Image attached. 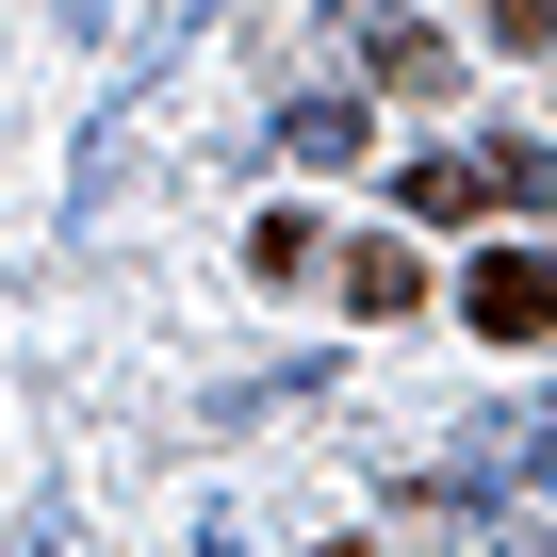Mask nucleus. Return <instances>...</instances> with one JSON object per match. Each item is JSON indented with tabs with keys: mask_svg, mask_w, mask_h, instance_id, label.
Masks as SVG:
<instances>
[{
	"mask_svg": "<svg viewBox=\"0 0 557 557\" xmlns=\"http://www.w3.org/2000/svg\"><path fill=\"white\" fill-rule=\"evenodd\" d=\"M394 197H410V213H459V230H492V213H524V197H541V148H459V164H394Z\"/></svg>",
	"mask_w": 557,
	"mask_h": 557,
	"instance_id": "obj_1",
	"label": "nucleus"
},
{
	"mask_svg": "<svg viewBox=\"0 0 557 557\" xmlns=\"http://www.w3.org/2000/svg\"><path fill=\"white\" fill-rule=\"evenodd\" d=\"M459 312H475L492 345H541V312H557V278H541V246H475V278H459Z\"/></svg>",
	"mask_w": 557,
	"mask_h": 557,
	"instance_id": "obj_2",
	"label": "nucleus"
},
{
	"mask_svg": "<svg viewBox=\"0 0 557 557\" xmlns=\"http://www.w3.org/2000/svg\"><path fill=\"white\" fill-rule=\"evenodd\" d=\"M443 66H459V50H443L426 17H361V83H410V99H426Z\"/></svg>",
	"mask_w": 557,
	"mask_h": 557,
	"instance_id": "obj_3",
	"label": "nucleus"
},
{
	"mask_svg": "<svg viewBox=\"0 0 557 557\" xmlns=\"http://www.w3.org/2000/svg\"><path fill=\"white\" fill-rule=\"evenodd\" d=\"M329 278H345V312H410V296H426L410 246H329Z\"/></svg>",
	"mask_w": 557,
	"mask_h": 557,
	"instance_id": "obj_4",
	"label": "nucleus"
},
{
	"mask_svg": "<svg viewBox=\"0 0 557 557\" xmlns=\"http://www.w3.org/2000/svg\"><path fill=\"white\" fill-rule=\"evenodd\" d=\"M278 148H296V164H345V148H361V99H296V115H278Z\"/></svg>",
	"mask_w": 557,
	"mask_h": 557,
	"instance_id": "obj_5",
	"label": "nucleus"
},
{
	"mask_svg": "<svg viewBox=\"0 0 557 557\" xmlns=\"http://www.w3.org/2000/svg\"><path fill=\"white\" fill-rule=\"evenodd\" d=\"M246 262H262V278H312V262H329V230H312V213H262V230H246Z\"/></svg>",
	"mask_w": 557,
	"mask_h": 557,
	"instance_id": "obj_6",
	"label": "nucleus"
}]
</instances>
